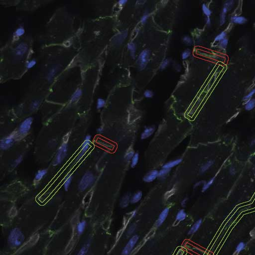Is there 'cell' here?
<instances>
[{
    "instance_id": "obj_1",
    "label": "cell",
    "mask_w": 255,
    "mask_h": 255,
    "mask_svg": "<svg viewBox=\"0 0 255 255\" xmlns=\"http://www.w3.org/2000/svg\"><path fill=\"white\" fill-rule=\"evenodd\" d=\"M68 137L64 138L63 141L60 147L58 149L57 152L55 156V158L53 164L54 166L58 165L61 163L65 157L67 152V141Z\"/></svg>"
},
{
    "instance_id": "obj_2",
    "label": "cell",
    "mask_w": 255,
    "mask_h": 255,
    "mask_svg": "<svg viewBox=\"0 0 255 255\" xmlns=\"http://www.w3.org/2000/svg\"><path fill=\"white\" fill-rule=\"evenodd\" d=\"M28 46L25 42L18 43L13 50V54L14 57L18 59H22L28 53Z\"/></svg>"
},
{
    "instance_id": "obj_3",
    "label": "cell",
    "mask_w": 255,
    "mask_h": 255,
    "mask_svg": "<svg viewBox=\"0 0 255 255\" xmlns=\"http://www.w3.org/2000/svg\"><path fill=\"white\" fill-rule=\"evenodd\" d=\"M94 177L93 174L90 172H87L84 174L80 181L78 188L80 191H83L90 187L93 183Z\"/></svg>"
},
{
    "instance_id": "obj_4",
    "label": "cell",
    "mask_w": 255,
    "mask_h": 255,
    "mask_svg": "<svg viewBox=\"0 0 255 255\" xmlns=\"http://www.w3.org/2000/svg\"><path fill=\"white\" fill-rule=\"evenodd\" d=\"M24 237L19 229L15 228L11 231L9 235V242L14 247H17L20 245Z\"/></svg>"
},
{
    "instance_id": "obj_5",
    "label": "cell",
    "mask_w": 255,
    "mask_h": 255,
    "mask_svg": "<svg viewBox=\"0 0 255 255\" xmlns=\"http://www.w3.org/2000/svg\"><path fill=\"white\" fill-rule=\"evenodd\" d=\"M150 52L148 50H144L139 54L137 58V64L141 69H143L146 67L149 61Z\"/></svg>"
},
{
    "instance_id": "obj_6",
    "label": "cell",
    "mask_w": 255,
    "mask_h": 255,
    "mask_svg": "<svg viewBox=\"0 0 255 255\" xmlns=\"http://www.w3.org/2000/svg\"><path fill=\"white\" fill-rule=\"evenodd\" d=\"M139 240V236L134 235L129 239L122 252L121 255H129Z\"/></svg>"
},
{
    "instance_id": "obj_7",
    "label": "cell",
    "mask_w": 255,
    "mask_h": 255,
    "mask_svg": "<svg viewBox=\"0 0 255 255\" xmlns=\"http://www.w3.org/2000/svg\"><path fill=\"white\" fill-rule=\"evenodd\" d=\"M91 137L90 135H87L86 136L85 139L82 144L81 151L78 153L76 159V161H79L80 159H82L84 155H85L86 153L88 151V150L89 149L91 145Z\"/></svg>"
},
{
    "instance_id": "obj_8",
    "label": "cell",
    "mask_w": 255,
    "mask_h": 255,
    "mask_svg": "<svg viewBox=\"0 0 255 255\" xmlns=\"http://www.w3.org/2000/svg\"><path fill=\"white\" fill-rule=\"evenodd\" d=\"M61 65L59 63L54 64L48 70L46 74V78L48 82H52L55 78L57 74L60 69Z\"/></svg>"
},
{
    "instance_id": "obj_9",
    "label": "cell",
    "mask_w": 255,
    "mask_h": 255,
    "mask_svg": "<svg viewBox=\"0 0 255 255\" xmlns=\"http://www.w3.org/2000/svg\"><path fill=\"white\" fill-rule=\"evenodd\" d=\"M32 121V117L28 118L20 124L18 128V132L20 135H24L28 133L30 129Z\"/></svg>"
},
{
    "instance_id": "obj_10",
    "label": "cell",
    "mask_w": 255,
    "mask_h": 255,
    "mask_svg": "<svg viewBox=\"0 0 255 255\" xmlns=\"http://www.w3.org/2000/svg\"><path fill=\"white\" fill-rule=\"evenodd\" d=\"M14 139L15 135L14 134H11L8 137H5L1 141V148L4 150H6L10 148L14 143Z\"/></svg>"
},
{
    "instance_id": "obj_11",
    "label": "cell",
    "mask_w": 255,
    "mask_h": 255,
    "mask_svg": "<svg viewBox=\"0 0 255 255\" xmlns=\"http://www.w3.org/2000/svg\"><path fill=\"white\" fill-rule=\"evenodd\" d=\"M169 209L168 208H165L163 209V211H161V213L159 214V218L157 219V223H156V225L157 227H159L161 226L163 222H164L165 219H166L168 213H169Z\"/></svg>"
},
{
    "instance_id": "obj_12",
    "label": "cell",
    "mask_w": 255,
    "mask_h": 255,
    "mask_svg": "<svg viewBox=\"0 0 255 255\" xmlns=\"http://www.w3.org/2000/svg\"><path fill=\"white\" fill-rule=\"evenodd\" d=\"M159 176V171L153 170L147 173L143 178V180L146 182H151L155 180Z\"/></svg>"
},
{
    "instance_id": "obj_13",
    "label": "cell",
    "mask_w": 255,
    "mask_h": 255,
    "mask_svg": "<svg viewBox=\"0 0 255 255\" xmlns=\"http://www.w3.org/2000/svg\"><path fill=\"white\" fill-rule=\"evenodd\" d=\"M87 226V222L85 220H82L78 223L76 226V232L79 236L83 234Z\"/></svg>"
},
{
    "instance_id": "obj_14",
    "label": "cell",
    "mask_w": 255,
    "mask_h": 255,
    "mask_svg": "<svg viewBox=\"0 0 255 255\" xmlns=\"http://www.w3.org/2000/svg\"><path fill=\"white\" fill-rule=\"evenodd\" d=\"M91 245L90 241H87L84 244L79 251L78 252L76 255H87L90 249Z\"/></svg>"
},
{
    "instance_id": "obj_15",
    "label": "cell",
    "mask_w": 255,
    "mask_h": 255,
    "mask_svg": "<svg viewBox=\"0 0 255 255\" xmlns=\"http://www.w3.org/2000/svg\"><path fill=\"white\" fill-rule=\"evenodd\" d=\"M83 94V91L81 88H78L76 90L73 94L72 95L70 98V101L71 103H74L78 101L80 98L81 97Z\"/></svg>"
},
{
    "instance_id": "obj_16",
    "label": "cell",
    "mask_w": 255,
    "mask_h": 255,
    "mask_svg": "<svg viewBox=\"0 0 255 255\" xmlns=\"http://www.w3.org/2000/svg\"><path fill=\"white\" fill-rule=\"evenodd\" d=\"M202 223V220L201 219H199L197 221H196L195 223L192 226L191 228L189 230L188 234L189 235H192V234L196 233L198 230V229L200 228Z\"/></svg>"
},
{
    "instance_id": "obj_17",
    "label": "cell",
    "mask_w": 255,
    "mask_h": 255,
    "mask_svg": "<svg viewBox=\"0 0 255 255\" xmlns=\"http://www.w3.org/2000/svg\"><path fill=\"white\" fill-rule=\"evenodd\" d=\"M231 22L237 24H243L247 22V19L243 16H234L231 18Z\"/></svg>"
},
{
    "instance_id": "obj_18",
    "label": "cell",
    "mask_w": 255,
    "mask_h": 255,
    "mask_svg": "<svg viewBox=\"0 0 255 255\" xmlns=\"http://www.w3.org/2000/svg\"><path fill=\"white\" fill-rule=\"evenodd\" d=\"M155 131V128L150 127L146 128L141 135V139H145L150 137Z\"/></svg>"
},
{
    "instance_id": "obj_19",
    "label": "cell",
    "mask_w": 255,
    "mask_h": 255,
    "mask_svg": "<svg viewBox=\"0 0 255 255\" xmlns=\"http://www.w3.org/2000/svg\"><path fill=\"white\" fill-rule=\"evenodd\" d=\"M182 161V159H177L173 161H170L167 163H166L165 164H164L163 166V168H167V169H170L171 168L174 167L176 165H178L179 163H181Z\"/></svg>"
},
{
    "instance_id": "obj_20",
    "label": "cell",
    "mask_w": 255,
    "mask_h": 255,
    "mask_svg": "<svg viewBox=\"0 0 255 255\" xmlns=\"http://www.w3.org/2000/svg\"><path fill=\"white\" fill-rule=\"evenodd\" d=\"M186 216H187V215H186V213L185 212V211L183 209H181L178 212V213L176 214V216L175 217L176 221H177V222L184 221L186 219Z\"/></svg>"
},
{
    "instance_id": "obj_21",
    "label": "cell",
    "mask_w": 255,
    "mask_h": 255,
    "mask_svg": "<svg viewBox=\"0 0 255 255\" xmlns=\"http://www.w3.org/2000/svg\"><path fill=\"white\" fill-rule=\"evenodd\" d=\"M127 34H126L125 32L122 33V34H119L117 36H116L115 38H114L113 43L115 44H121L122 42L125 39V37H126Z\"/></svg>"
},
{
    "instance_id": "obj_22",
    "label": "cell",
    "mask_w": 255,
    "mask_h": 255,
    "mask_svg": "<svg viewBox=\"0 0 255 255\" xmlns=\"http://www.w3.org/2000/svg\"><path fill=\"white\" fill-rule=\"evenodd\" d=\"M214 162L212 160H210L207 161L206 163H204L200 168V171L202 173H204L206 171H207L210 167L212 166V165L214 164Z\"/></svg>"
},
{
    "instance_id": "obj_23",
    "label": "cell",
    "mask_w": 255,
    "mask_h": 255,
    "mask_svg": "<svg viewBox=\"0 0 255 255\" xmlns=\"http://www.w3.org/2000/svg\"><path fill=\"white\" fill-rule=\"evenodd\" d=\"M25 33V29L23 26H18L14 33V36L15 38H20L23 36Z\"/></svg>"
},
{
    "instance_id": "obj_24",
    "label": "cell",
    "mask_w": 255,
    "mask_h": 255,
    "mask_svg": "<svg viewBox=\"0 0 255 255\" xmlns=\"http://www.w3.org/2000/svg\"><path fill=\"white\" fill-rule=\"evenodd\" d=\"M41 103L40 100L39 99L34 100L30 104V111H35L40 107Z\"/></svg>"
},
{
    "instance_id": "obj_25",
    "label": "cell",
    "mask_w": 255,
    "mask_h": 255,
    "mask_svg": "<svg viewBox=\"0 0 255 255\" xmlns=\"http://www.w3.org/2000/svg\"><path fill=\"white\" fill-rule=\"evenodd\" d=\"M255 107V99H251L245 103V109L247 111H251Z\"/></svg>"
},
{
    "instance_id": "obj_26",
    "label": "cell",
    "mask_w": 255,
    "mask_h": 255,
    "mask_svg": "<svg viewBox=\"0 0 255 255\" xmlns=\"http://www.w3.org/2000/svg\"><path fill=\"white\" fill-rule=\"evenodd\" d=\"M229 9L228 8H226V7H223L222 11L221 12V15H220V23L221 26L225 24L226 22V14H227L228 11Z\"/></svg>"
},
{
    "instance_id": "obj_27",
    "label": "cell",
    "mask_w": 255,
    "mask_h": 255,
    "mask_svg": "<svg viewBox=\"0 0 255 255\" xmlns=\"http://www.w3.org/2000/svg\"><path fill=\"white\" fill-rule=\"evenodd\" d=\"M142 192L141 191H138L137 193H135L134 195L132 196L131 199V203H136L139 202L140 200L141 199L142 197Z\"/></svg>"
},
{
    "instance_id": "obj_28",
    "label": "cell",
    "mask_w": 255,
    "mask_h": 255,
    "mask_svg": "<svg viewBox=\"0 0 255 255\" xmlns=\"http://www.w3.org/2000/svg\"><path fill=\"white\" fill-rule=\"evenodd\" d=\"M47 173V170L46 169L40 170L36 173L35 176V180L36 181H40L43 177L46 175Z\"/></svg>"
},
{
    "instance_id": "obj_29",
    "label": "cell",
    "mask_w": 255,
    "mask_h": 255,
    "mask_svg": "<svg viewBox=\"0 0 255 255\" xmlns=\"http://www.w3.org/2000/svg\"><path fill=\"white\" fill-rule=\"evenodd\" d=\"M215 177H214L211 178L207 182H205L204 184H203V187H202V191L204 192V191H206L207 189L210 188L211 185L213 184L214 182L215 181Z\"/></svg>"
},
{
    "instance_id": "obj_30",
    "label": "cell",
    "mask_w": 255,
    "mask_h": 255,
    "mask_svg": "<svg viewBox=\"0 0 255 255\" xmlns=\"http://www.w3.org/2000/svg\"><path fill=\"white\" fill-rule=\"evenodd\" d=\"M128 48L132 56H135L136 52V46L133 42H130L128 44Z\"/></svg>"
},
{
    "instance_id": "obj_31",
    "label": "cell",
    "mask_w": 255,
    "mask_h": 255,
    "mask_svg": "<svg viewBox=\"0 0 255 255\" xmlns=\"http://www.w3.org/2000/svg\"><path fill=\"white\" fill-rule=\"evenodd\" d=\"M246 246V245L245 242H242V241L239 242L236 247V249H235L236 252L237 253H241V252H242L243 250H245Z\"/></svg>"
},
{
    "instance_id": "obj_32",
    "label": "cell",
    "mask_w": 255,
    "mask_h": 255,
    "mask_svg": "<svg viewBox=\"0 0 255 255\" xmlns=\"http://www.w3.org/2000/svg\"><path fill=\"white\" fill-rule=\"evenodd\" d=\"M202 12L207 17V18L209 17L210 16H211V14H212L211 10L209 9V8L207 7L206 4H203L202 5Z\"/></svg>"
},
{
    "instance_id": "obj_33",
    "label": "cell",
    "mask_w": 255,
    "mask_h": 255,
    "mask_svg": "<svg viewBox=\"0 0 255 255\" xmlns=\"http://www.w3.org/2000/svg\"><path fill=\"white\" fill-rule=\"evenodd\" d=\"M72 175L68 176L66 178L64 183L63 187L65 191H67L68 188L69 187L70 184L71 183Z\"/></svg>"
},
{
    "instance_id": "obj_34",
    "label": "cell",
    "mask_w": 255,
    "mask_h": 255,
    "mask_svg": "<svg viewBox=\"0 0 255 255\" xmlns=\"http://www.w3.org/2000/svg\"><path fill=\"white\" fill-rule=\"evenodd\" d=\"M37 63V61L35 59L30 60L26 63V67L28 69H30L34 68Z\"/></svg>"
},
{
    "instance_id": "obj_35",
    "label": "cell",
    "mask_w": 255,
    "mask_h": 255,
    "mask_svg": "<svg viewBox=\"0 0 255 255\" xmlns=\"http://www.w3.org/2000/svg\"><path fill=\"white\" fill-rule=\"evenodd\" d=\"M105 103L106 102L105 100L102 98H99L97 101V104H96L97 109H101V108L104 107Z\"/></svg>"
},
{
    "instance_id": "obj_36",
    "label": "cell",
    "mask_w": 255,
    "mask_h": 255,
    "mask_svg": "<svg viewBox=\"0 0 255 255\" xmlns=\"http://www.w3.org/2000/svg\"><path fill=\"white\" fill-rule=\"evenodd\" d=\"M139 159V154L137 153H135V155H133V157L131 159V167H135L136 165L138 163Z\"/></svg>"
},
{
    "instance_id": "obj_37",
    "label": "cell",
    "mask_w": 255,
    "mask_h": 255,
    "mask_svg": "<svg viewBox=\"0 0 255 255\" xmlns=\"http://www.w3.org/2000/svg\"><path fill=\"white\" fill-rule=\"evenodd\" d=\"M129 196L128 195H126L123 198V199H122L121 202V205L122 207H126L127 206L129 203Z\"/></svg>"
},
{
    "instance_id": "obj_38",
    "label": "cell",
    "mask_w": 255,
    "mask_h": 255,
    "mask_svg": "<svg viewBox=\"0 0 255 255\" xmlns=\"http://www.w3.org/2000/svg\"><path fill=\"white\" fill-rule=\"evenodd\" d=\"M191 50H189V49L185 50L184 51L182 52V53L181 54L182 59L183 60L186 59L189 57L191 55Z\"/></svg>"
},
{
    "instance_id": "obj_39",
    "label": "cell",
    "mask_w": 255,
    "mask_h": 255,
    "mask_svg": "<svg viewBox=\"0 0 255 255\" xmlns=\"http://www.w3.org/2000/svg\"><path fill=\"white\" fill-rule=\"evenodd\" d=\"M226 36V33L225 32H222L220 34H219L218 35H217L216 38H215L214 41L215 42H220L222 40L225 38V37Z\"/></svg>"
},
{
    "instance_id": "obj_40",
    "label": "cell",
    "mask_w": 255,
    "mask_h": 255,
    "mask_svg": "<svg viewBox=\"0 0 255 255\" xmlns=\"http://www.w3.org/2000/svg\"><path fill=\"white\" fill-rule=\"evenodd\" d=\"M170 169H167V168H163L161 169L160 171H159V177H163L165 175H166L167 173L169 172Z\"/></svg>"
},
{
    "instance_id": "obj_41",
    "label": "cell",
    "mask_w": 255,
    "mask_h": 255,
    "mask_svg": "<svg viewBox=\"0 0 255 255\" xmlns=\"http://www.w3.org/2000/svg\"><path fill=\"white\" fill-rule=\"evenodd\" d=\"M183 42L187 46H191L192 44V40L188 36H185L183 38Z\"/></svg>"
},
{
    "instance_id": "obj_42",
    "label": "cell",
    "mask_w": 255,
    "mask_h": 255,
    "mask_svg": "<svg viewBox=\"0 0 255 255\" xmlns=\"http://www.w3.org/2000/svg\"><path fill=\"white\" fill-rule=\"evenodd\" d=\"M255 94V88H254V89L252 90V91L250 92V93H249L248 95L245 96V97L243 98V100H244V101H248L249 100L251 99L252 97H253V96Z\"/></svg>"
},
{
    "instance_id": "obj_43",
    "label": "cell",
    "mask_w": 255,
    "mask_h": 255,
    "mask_svg": "<svg viewBox=\"0 0 255 255\" xmlns=\"http://www.w3.org/2000/svg\"><path fill=\"white\" fill-rule=\"evenodd\" d=\"M143 95L145 98H151L153 97V92L151 90H147L143 93Z\"/></svg>"
},
{
    "instance_id": "obj_44",
    "label": "cell",
    "mask_w": 255,
    "mask_h": 255,
    "mask_svg": "<svg viewBox=\"0 0 255 255\" xmlns=\"http://www.w3.org/2000/svg\"><path fill=\"white\" fill-rule=\"evenodd\" d=\"M228 43V40L227 38H225L223 39V40H222L220 42V47L221 48H222V49L226 48V47H227Z\"/></svg>"
},
{
    "instance_id": "obj_45",
    "label": "cell",
    "mask_w": 255,
    "mask_h": 255,
    "mask_svg": "<svg viewBox=\"0 0 255 255\" xmlns=\"http://www.w3.org/2000/svg\"><path fill=\"white\" fill-rule=\"evenodd\" d=\"M149 17V14L148 12H145L141 18V22L142 24H145L147 21L148 18Z\"/></svg>"
},
{
    "instance_id": "obj_46",
    "label": "cell",
    "mask_w": 255,
    "mask_h": 255,
    "mask_svg": "<svg viewBox=\"0 0 255 255\" xmlns=\"http://www.w3.org/2000/svg\"><path fill=\"white\" fill-rule=\"evenodd\" d=\"M135 153H134V151H130L128 152L126 155V159L128 161H129L132 159V158L133 157V155H135Z\"/></svg>"
},
{
    "instance_id": "obj_47",
    "label": "cell",
    "mask_w": 255,
    "mask_h": 255,
    "mask_svg": "<svg viewBox=\"0 0 255 255\" xmlns=\"http://www.w3.org/2000/svg\"><path fill=\"white\" fill-rule=\"evenodd\" d=\"M169 64V60H164L162 63H161V65H160V69L161 70L165 69V68L167 67V66Z\"/></svg>"
},
{
    "instance_id": "obj_48",
    "label": "cell",
    "mask_w": 255,
    "mask_h": 255,
    "mask_svg": "<svg viewBox=\"0 0 255 255\" xmlns=\"http://www.w3.org/2000/svg\"><path fill=\"white\" fill-rule=\"evenodd\" d=\"M135 225H133V224L131 225V226L129 227V229H128V234H129V235H131V234H132L134 232V231L135 230Z\"/></svg>"
},
{
    "instance_id": "obj_49",
    "label": "cell",
    "mask_w": 255,
    "mask_h": 255,
    "mask_svg": "<svg viewBox=\"0 0 255 255\" xmlns=\"http://www.w3.org/2000/svg\"><path fill=\"white\" fill-rule=\"evenodd\" d=\"M233 1H227L224 4V7H226V8H228V9H230L232 7L233 5Z\"/></svg>"
},
{
    "instance_id": "obj_50",
    "label": "cell",
    "mask_w": 255,
    "mask_h": 255,
    "mask_svg": "<svg viewBox=\"0 0 255 255\" xmlns=\"http://www.w3.org/2000/svg\"><path fill=\"white\" fill-rule=\"evenodd\" d=\"M229 173L232 175H234L236 174V169L235 168V167L234 166H231L229 168Z\"/></svg>"
},
{
    "instance_id": "obj_51",
    "label": "cell",
    "mask_w": 255,
    "mask_h": 255,
    "mask_svg": "<svg viewBox=\"0 0 255 255\" xmlns=\"http://www.w3.org/2000/svg\"><path fill=\"white\" fill-rule=\"evenodd\" d=\"M22 157H21V156H20V157H18L17 159H16V161H15V162H14V165L17 166V165H18V164L22 162Z\"/></svg>"
},
{
    "instance_id": "obj_52",
    "label": "cell",
    "mask_w": 255,
    "mask_h": 255,
    "mask_svg": "<svg viewBox=\"0 0 255 255\" xmlns=\"http://www.w3.org/2000/svg\"><path fill=\"white\" fill-rule=\"evenodd\" d=\"M127 1H125V0H121L118 2V3L120 6H124V5H125L127 3Z\"/></svg>"
},
{
    "instance_id": "obj_53",
    "label": "cell",
    "mask_w": 255,
    "mask_h": 255,
    "mask_svg": "<svg viewBox=\"0 0 255 255\" xmlns=\"http://www.w3.org/2000/svg\"><path fill=\"white\" fill-rule=\"evenodd\" d=\"M250 147H253L255 146V137L253 139L251 140V141H250Z\"/></svg>"
},
{
    "instance_id": "obj_54",
    "label": "cell",
    "mask_w": 255,
    "mask_h": 255,
    "mask_svg": "<svg viewBox=\"0 0 255 255\" xmlns=\"http://www.w3.org/2000/svg\"><path fill=\"white\" fill-rule=\"evenodd\" d=\"M186 203H187V199H183V200L181 201V205H182L183 207H184L185 205H186Z\"/></svg>"
},
{
    "instance_id": "obj_55",
    "label": "cell",
    "mask_w": 255,
    "mask_h": 255,
    "mask_svg": "<svg viewBox=\"0 0 255 255\" xmlns=\"http://www.w3.org/2000/svg\"><path fill=\"white\" fill-rule=\"evenodd\" d=\"M211 23V20H210V18L209 17H208V18H206V24L208 25H209Z\"/></svg>"
},
{
    "instance_id": "obj_56",
    "label": "cell",
    "mask_w": 255,
    "mask_h": 255,
    "mask_svg": "<svg viewBox=\"0 0 255 255\" xmlns=\"http://www.w3.org/2000/svg\"><path fill=\"white\" fill-rule=\"evenodd\" d=\"M103 131V129H102V128H98L97 129L98 132V133H102V132Z\"/></svg>"
},
{
    "instance_id": "obj_57",
    "label": "cell",
    "mask_w": 255,
    "mask_h": 255,
    "mask_svg": "<svg viewBox=\"0 0 255 255\" xmlns=\"http://www.w3.org/2000/svg\"><path fill=\"white\" fill-rule=\"evenodd\" d=\"M202 182H201V181H200V182H199L198 183H196V184H195V186H200V184H202Z\"/></svg>"
},
{
    "instance_id": "obj_58",
    "label": "cell",
    "mask_w": 255,
    "mask_h": 255,
    "mask_svg": "<svg viewBox=\"0 0 255 255\" xmlns=\"http://www.w3.org/2000/svg\"><path fill=\"white\" fill-rule=\"evenodd\" d=\"M253 173H254V174L255 175V166L253 168Z\"/></svg>"
}]
</instances>
